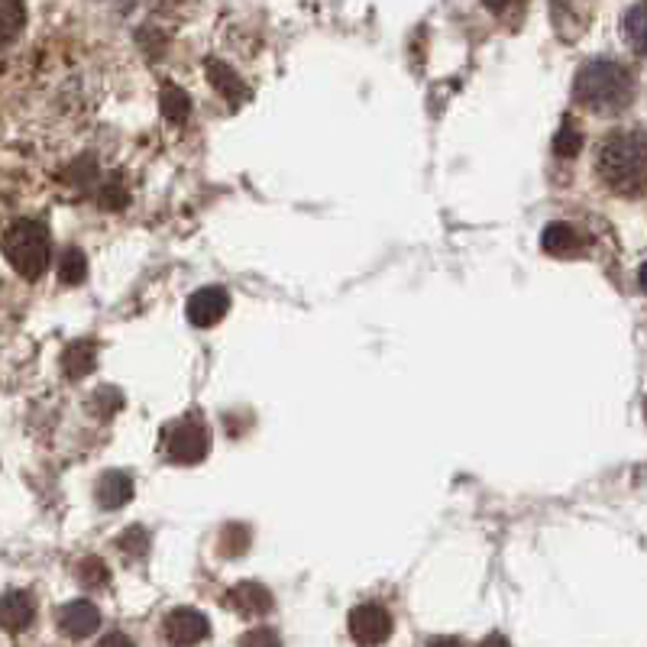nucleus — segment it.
<instances>
[{"mask_svg": "<svg viewBox=\"0 0 647 647\" xmlns=\"http://www.w3.org/2000/svg\"><path fill=\"white\" fill-rule=\"evenodd\" d=\"M95 366H98V346H95V341H75L66 346V353H62V373L69 375L71 382L91 375Z\"/></svg>", "mask_w": 647, "mask_h": 647, "instance_id": "nucleus-14", "label": "nucleus"}, {"mask_svg": "<svg viewBox=\"0 0 647 647\" xmlns=\"http://www.w3.org/2000/svg\"><path fill=\"white\" fill-rule=\"evenodd\" d=\"M159 104H163V117L169 124H175V127H182L192 117V95L182 85H175V81H166L159 88Z\"/></svg>", "mask_w": 647, "mask_h": 647, "instance_id": "nucleus-15", "label": "nucleus"}, {"mask_svg": "<svg viewBox=\"0 0 647 647\" xmlns=\"http://www.w3.org/2000/svg\"><path fill=\"white\" fill-rule=\"evenodd\" d=\"M205 71H207V81L214 85V91H217L224 101L231 104V107H239V104L249 98L246 81H243L237 71L227 66V62H220V59H207Z\"/></svg>", "mask_w": 647, "mask_h": 647, "instance_id": "nucleus-12", "label": "nucleus"}, {"mask_svg": "<svg viewBox=\"0 0 647 647\" xmlns=\"http://www.w3.org/2000/svg\"><path fill=\"white\" fill-rule=\"evenodd\" d=\"M574 101L586 107L589 114H602V117L621 114L635 101V75L615 59H592L579 66L574 78Z\"/></svg>", "mask_w": 647, "mask_h": 647, "instance_id": "nucleus-2", "label": "nucleus"}, {"mask_svg": "<svg viewBox=\"0 0 647 647\" xmlns=\"http://www.w3.org/2000/svg\"><path fill=\"white\" fill-rule=\"evenodd\" d=\"M33 618H36L33 592H27V589H7V592H3V599H0V625H3L10 635L30 628Z\"/></svg>", "mask_w": 647, "mask_h": 647, "instance_id": "nucleus-10", "label": "nucleus"}, {"mask_svg": "<svg viewBox=\"0 0 647 647\" xmlns=\"http://www.w3.org/2000/svg\"><path fill=\"white\" fill-rule=\"evenodd\" d=\"M0 10H3V46H10L17 33L27 27V7L20 0H3Z\"/></svg>", "mask_w": 647, "mask_h": 647, "instance_id": "nucleus-18", "label": "nucleus"}, {"mask_svg": "<svg viewBox=\"0 0 647 647\" xmlns=\"http://www.w3.org/2000/svg\"><path fill=\"white\" fill-rule=\"evenodd\" d=\"M239 645H278V635L275 631H249V635H243L239 638Z\"/></svg>", "mask_w": 647, "mask_h": 647, "instance_id": "nucleus-25", "label": "nucleus"}, {"mask_svg": "<svg viewBox=\"0 0 647 647\" xmlns=\"http://www.w3.org/2000/svg\"><path fill=\"white\" fill-rule=\"evenodd\" d=\"M638 282H641V288H645V292H647V263H645V266H641V273H638Z\"/></svg>", "mask_w": 647, "mask_h": 647, "instance_id": "nucleus-28", "label": "nucleus"}, {"mask_svg": "<svg viewBox=\"0 0 647 647\" xmlns=\"http://www.w3.org/2000/svg\"><path fill=\"white\" fill-rule=\"evenodd\" d=\"M127 202H130V195H127L124 185H117V175H114V178L101 188V205L107 207V210H124Z\"/></svg>", "mask_w": 647, "mask_h": 647, "instance_id": "nucleus-23", "label": "nucleus"}, {"mask_svg": "<svg viewBox=\"0 0 647 647\" xmlns=\"http://www.w3.org/2000/svg\"><path fill=\"white\" fill-rule=\"evenodd\" d=\"M579 149H582V134L577 130V124H563L560 134L553 137V153L560 159H574Z\"/></svg>", "mask_w": 647, "mask_h": 647, "instance_id": "nucleus-21", "label": "nucleus"}, {"mask_svg": "<svg viewBox=\"0 0 647 647\" xmlns=\"http://www.w3.org/2000/svg\"><path fill=\"white\" fill-rule=\"evenodd\" d=\"M78 579H81L85 586L98 589V586H107V582H110V570H107V563H104L101 557H85V560L78 563Z\"/></svg>", "mask_w": 647, "mask_h": 647, "instance_id": "nucleus-20", "label": "nucleus"}, {"mask_svg": "<svg viewBox=\"0 0 647 647\" xmlns=\"http://www.w3.org/2000/svg\"><path fill=\"white\" fill-rule=\"evenodd\" d=\"M101 645H130L134 647V638H127V635H104Z\"/></svg>", "mask_w": 647, "mask_h": 647, "instance_id": "nucleus-26", "label": "nucleus"}, {"mask_svg": "<svg viewBox=\"0 0 647 647\" xmlns=\"http://www.w3.org/2000/svg\"><path fill=\"white\" fill-rule=\"evenodd\" d=\"M59 628L69 638H75V641H85V638H91L101 628V612L88 599H71V602H66L59 609Z\"/></svg>", "mask_w": 647, "mask_h": 647, "instance_id": "nucleus-8", "label": "nucleus"}, {"mask_svg": "<svg viewBox=\"0 0 647 647\" xmlns=\"http://www.w3.org/2000/svg\"><path fill=\"white\" fill-rule=\"evenodd\" d=\"M85 275H88V259H85V253H81L78 246H69V249L62 253V259H59V278H62L66 285H78V282H85Z\"/></svg>", "mask_w": 647, "mask_h": 647, "instance_id": "nucleus-17", "label": "nucleus"}, {"mask_svg": "<svg viewBox=\"0 0 647 647\" xmlns=\"http://www.w3.org/2000/svg\"><path fill=\"white\" fill-rule=\"evenodd\" d=\"M163 443H166L171 463L195 467V463L207 460V453H210V428L198 414H185V418H175L171 424H166Z\"/></svg>", "mask_w": 647, "mask_h": 647, "instance_id": "nucleus-4", "label": "nucleus"}, {"mask_svg": "<svg viewBox=\"0 0 647 647\" xmlns=\"http://www.w3.org/2000/svg\"><path fill=\"white\" fill-rule=\"evenodd\" d=\"M134 489L137 486H134V477L127 470H107L95 486V496H98V506L104 511H117L134 499Z\"/></svg>", "mask_w": 647, "mask_h": 647, "instance_id": "nucleus-11", "label": "nucleus"}, {"mask_svg": "<svg viewBox=\"0 0 647 647\" xmlns=\"http://www.w3.org/2000/svg\"><path fill=\"white\" fill-rule=\"evenodd\" d=\"M227 606L237 609L243 618H263V615L273 612V592L256 582V579H246V582H237L231 592H227Z\"/></svg>", "mask_w": 647, "mask_h": 647, "instance_id": "nucleus-9", "label": "nucleus"}, {"mask_svg": "<svg viewBox=\"0 0 647 647\" xmlns=\"http://www.w3.org/2000/svg\"><path fill=\"white\" fill-rule=\"evenodd\" d=\"M249 541H253L249 528L234 521V525H227V528L220 531V553H224V557H239V553H246Z\"/></svg>", "mask_w": 647, "mask_h": 647, "instance_id": "nucleus-19", "label": "nucleus"}, {"mask_svg": "<svg viewBox=\"0 0 647 647\" xmlns=\"http://www.w3.org/2000/svg\"><path fill=\"white\" fill-rule=\"evenodd\" d=\"M3 256H7L10 269L20 278H27V282L42 278L46 269H49V259H52L46 224L30 220V217L13 220L7 227V234H3Z\"/></svg>", "mask_w": 647, "mask_h": 647, "instance_id": "nucleus-3", "label": "nucleus"}, {"mask_svg": "<svg viewBox=\"0 0 647 647\" xmlns=\"http://www.w3.org/2000/svg\"><path fill=\"white\" fill-rule=\"evenodd\" d=\"M231 311V292L220 288V285H207V288H198L188 305H185V314L195 327H214L224 321V314Z\"/></svg>", "mask_w": 647, "mask_h": 647, "instance_id": "nucleus-6", "label": "nucleus"}, {"mask_svg": "<svg viewBox=\"0 0 647 647\" xmlns=\"http://www.w3.org/2000/svg\"><path fill=\"white\" fill-rule=\"evenodd\" d=\"M95 175H98V166H95V159H91V156H81V159H78V163L69 169V178L75 182V185H81V188H85L88 182H95Z\"/></svg>", "mask_w": 647, "mask_h": 647, "instance_id": "nucleus-24", "label": "nucleus"}, {"mask_svg": "<svg viewBox=\"0 0 647 647\" xmlns=\"http://www.w3.org/2000/svg\"><path fill=\"white\" fill-rule=\"evenodd\" d=\"M596 175L612 195L635 198L647 188V134L645 130H612L599 146Z\"/></svg>", "mask_w": 647, "mask_h": 647, "instance_id": "nucleus-1", "label": "nucleus"}, {"mask_svg": "<svg viewBox=\"0 0 647 647\" xmlns=\"http://www.w3.org/2000/svg\"><path fill=\"white\" fill-rule=\"evenodd\" d=\"M506 3H509V0H486V7H489V10H502Z\"/></svg>", "mask_w": 647, "mask_h": 647, "instance_id": "nucleus-27", "label": "nucleus"}, {"mask_svg": "<svg viewBox=\"0 0 647 647\" xmlns=\"http://www.w3.org/2000/svg\"><path fill=\"white\" fill-rule=\"evenodd\" d=\"M169 645H202L210 638V621L198 609H171L163 621Z\"/></svg>", "mask_w": 647, "mask_h": 647, "instance_id": "nucleus-7", "label": "nucleus"}, {"mask_svg": "<svg viewBox=\"0 0 647 647\" xmlns=\"http://www.w3.org/2000/svg\"><path fill=\"white\" fill-rule=\"evenodd\" d=\"M625 36H628L631 49L647 59V3H638L625 13Z\"/></svg>", "mask_w": 647, "mask_h": 647, "instance_id": "nucleus-16", "label": "nucleus"}, {"mask_svg": "<svg viewBox=\"0 0 647 647\" xmlns=\"http://www.w3.org/2000/svg\"><path fill=\"white\" fill-rule=\"evenodd\" d=\"M117 547H120L124 553H130V557H143L146 547H149V535H146L143 528H130V531H124V535L117 538Z\"/></svg>", "mask_w": 647, "mask_h": 647, "instance_id": "nucleus-22", "label": "nucleus"}, {"mask_svg": "<svg viewBox=\"0 0 647 647\" xmlns=\"http://www.w3.org/2000/svg\"><path fill=\"white\" fill-rule=\"evenodd\" d=\"M392 628H395L392 615L379 602H363L350 612V635L356 645H382L392 638Z\"/></svg>", "mask_w": 647, "mask_h": 647, "instance_id": "nucleus-5", "label": "nucleus"}, {"mask_svg": "<svg viewBox=\"0 0 647 647\" xmlns=\"http://www.w3.org/2000/svg\"><path fill=\"white\" fill-rule=\"evenodd\" d=\"M582 246H586V239L579 237L577 227H570L563 220H553L541 231V249L550 256H577Z\"/></svg>", "mask_w": 647, "mask_h": 647, "instance_id": "nucleus-13", "label": "nucleus"}]
</instances>
